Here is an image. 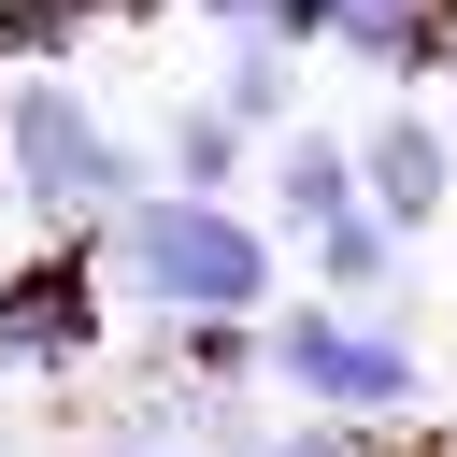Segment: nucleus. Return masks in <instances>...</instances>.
Instances as JSON below:
<instances>
[{"mask_svg": "<svg viewBox=\"0 0 457 457\" xmlns=\"http://www.w3.org/2000/svg\"><path fill=\"white\" fill-rule=\"evenodd\" d=\"M300 57H314V43H286V29H228L214 100H228L243 129H300Z\"/></svg>", "mask_w": 457, "mask_h": 457, "instance_id": "nucleus-8", "label": "nucleus"}, {"mask_svg": "<svg viewBox=\"0 0 457 457\" xmlns=\"http://www.w3.org/2000/svg\"><path fill=\"white\" fill-rule=\"evenodd\" d=\"M243 143H257V129H243L228 100H171V129H157L171 186H200V200H228V186H243Z\"/></svg>", "mask_w": 457, "mask_h": 457, "instance_id": "nucleus-10", "label": "nucleus"}, {"mask_svg": "<svg viewBox=\"0 0 457 457\" xmlns=\"http://www.w3.org/2000/svg\"><path fill=\"white\" fill-rule=\"evenodd\" d=\"M357 200H371V157H357L343 129H271V214H286L300 243H314V228H343Z\"/></svg>", "mask_w": 457, "mask_h": 457, "instance_id": "nucleus-7", "label": "nucleus"}, {"mask_svg": "<svg viewBox=\"0 0 457 457\" xmlns=\"http://www.w3.org/2000/svg\"><path fill=\"white\" fill-rule=\"evenodd\" d=\"M0 186L29 228H114L143 200V143L71 71H0Z\"/></svg>", "mask_w": 457, "mask_h": 457, "instance_id": "nucleus-2", "label": "nucleus"}, {"mask_svg": "<svg viewBox=\"0 0 457 457\" xmlns=\"http://www.w3.org/2000/svg\"><path fill=\"white\" fill-rule=\"evenodd\" d=\"M129 457H243V443H129Z\"/></svg>", "mask_w": 457, "mask_h": 457, "instance_id": "nucleus-12", "label": "nucleus"}, {"mask_svg": "<svg viewBox=\"0 0 457 457\" xmlns=\"http://www.w3.org/2000/svg\"><path fill=\"white\" fill-rule=\"evenodd\" d=\"M400 243H414V228L357 200V214H343V228H314L300 257H314V286H328V300H386V286H400Z\"/></svg>", "mask_w": 457, "mask_h": 457, "instance_id": "nucleus-9", "label": "nucleus"}, {"mask_svg": "<svg viewBox=\"0 0 457 457\" xmlns=\"http://www.w3.org/2000/svg\"><path fill=\"white\" fill-rule=\"evenodd\" d=\"M257 457H386V443H371V414H300V428H271Z\"/></svg>", "mask_w": 457, "mask_h": 457, "instance_id": "nucleus-11", "label": "nucleus"}, {"mask_svg": "<svg viewBox=\"0 0 457 457\" xmlns=\"http://www.w3.org/2000/svg\"><path fill=\"white\" fill-rule=\"evenodd\" d=\"M328 57L428 86V71H457V0H328Z\"/></svg>", "mask_w": 457, "mask_h": 457, "instance_id": "nucleus-6", "label": "nucleus"}, {"mask_svg": "<svg viewBox=\"0 0 457 457\" xmlns=\"http://www.w3.org/2000/svg\"><path fill=\"white\" fill-rule=\"evenodd\" d=\"M357 157H371V214H400V228H443L457 214V129L428 100H386L357 129Z\"/></svg>", "mask_w": 457, "mask_h": 457, "instance_id": "nucleus-5", "label": "nucleus"}, {"mask_svg": "<svg viewBox=\"0 0 457 457\" xmlns=\"http://www.w3.org/2000/svg\"><path fill=\"white\" fill-rule=\"evenodd\" d=\"M86 243H100V271H114L129 314H257L271 271H286V243H271L257 214L200 200V186H143V200H129L114 228H86Z\"/></svg>", "mask_w": 457, "mask_h": 457, "instance_id": "nucleus-1", "label": "nucleus"}, {"mask_svg": "<svg viewBox=\"0 0 457 457\" xmlns=\"http://www.w3.org/2000/svg\"><path fill=\"white\" fill-rule=\"evenodd\" d=\"M100 314H114V271H100V243H71V257L14 271V286H0V371H71V357L100 343Z\"/></svg>", "mask_w": 457, "mask_h": 457, "instance_id": "nucleus-4", "label": "nucleus"}, {"mask_svg": "<svg viewBox=\"0 0 457 457\" xmlns=\"http://www.w3.org/2000/svg\"><path fill=\"white\" fill-rule=\"evenodd\" d=\"M271 386H300L314 414H414L428 400V357L386 328V300H314V314H271Z\"/></svg>", "mask_w": 457, "mask_h": 457, "instance_id": "nucleus-3", "label": "nucleus"}]
</instances>
